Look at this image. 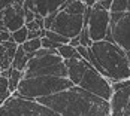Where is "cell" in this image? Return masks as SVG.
Segmentation results:
<instances>
[{"label":"cell","mask_w":130,"mask_h":116,"mask_svg":"<svg viewBox=\"0 0 130 116\" xmlns=\"http://www.w3.org/2000/svg\"><path fill=\"white\" fill-rule=\"evenodd\" d=\"M35 101L60 116H111L109 101L79 86H72L70 89Z\"/></svg>","instance_id":"obj_1"},{"label":"cell","mask_w":130,"mask_h":116,"mask_svg":"<svg viewBox=\"0 0 130 116\" xmlns=\"http://www.w3.org/2000/svg\"><path fill=\"white\" fill-rule=\"evenodd\" d=\"M90 51L99 65L103 68L105 77L114 83L130 79V67L127 55L115 43H109L106 40L96 42L90 46Z\"/></svg>","instance_id":"obj_2"},{"label":"cell","mask_w":130,"mask_h":116,"mask_svg":"<svg viewBox=\"0 0 130 116\" xmlns=\"http://www.w3.org/2000/svg\"><path fill=\"white\" fill-rule=\"evenodd\" d=\"M75 86L67 77H51V76H42V77H30L23 79L17 88V94L21 98L26 100H38L43 97H50L54 94L63 92L66 89H70Z\"/></svg>","instance_id":"obj_3"},{"label":"cell","mask_w":130,"mask_h":116,"mask_svg":"<svg viewBox=\"0 0 130 116\" xmlns=\"http://www.w3.org/2000/svg\"><path fill=\"white\" fill-rule=\"evenodd\" d=\"M67 77V68L60 55H45L40 58H31L23 73V79L30 77Z\"/></svg>","instance_id":"obj_4"},{"label":"cell","mask_w":130,"mask_h":116,"mask_svg":"<svg viewBox=\"0 0 130 116\" xmlns=\"http://www.w3.org/2000/svg\"><path fill=\"white\" fill-rule=\"evenodd\" d=\"M79 88H82L84 91L94 94L100 98H103L106 101L111 100V95H112V83L105 79L100 73L96 72V68H93L90 65V63H87L85 65V70H84V75L81 77L78 83Z\"/></svg>","instance_id":"obj_5"},{"label":"cell","mask_w":130,"mask_h":116,"mask_svg":"<svg viewBox=\"0 0 130 116\" xmlns=\"http://www.w3.org/2000/svg\"><path fill=\"white\" fill-rule=\"evenodd\" d=\"M109 31L112 42L124 52L130 51V12L111 13Z\"/></svg>","instance_id":"obj_6"},{"label":"cell","mask_w":130,"mask_h":116,"mask_svg":"<svg viewBox=\"0 0 130 116\" xmlns=\"http://www.w3.org/2000/svg\"><path fill=\"white\" fill-rule=\"evenodd\" d=\"M82 28H84V16L69 15L64 11H58L54 19V24L51 26V31L70 40L73 37H78Z\"/></svg>","instance_id":"obj_7"},{"label":"cell","mask_w":130,"mask_h":116,"mask_svg":"<svg viewBox=\"0 0 130 116\" xmlns=\"http://www.w3.org/2000/svg\"><path fill=\"white\" fill-rule=\"evenodd\" d=\"M109 21H111V13L106 11H99V9H91L90 16L87 21V28L88 34L93 43L102 42L106 37V33L109 30Z\"/></svg>","instance_id":"obj_8"},{"label":"cell","mask_w":130,"mask_h":116,"mask_svg":"<svg viewBox=\"0 0 130 116\" xmlns=\"http://www.w3.org/2000/svg\"><path fill=\"white\" fill-rule=\"evenodd\" d=\"M130 98V79L112 83V95L109 100L111 116H123Z\"/></svg>","instance_id":"obj_9"},{"label":"cell","mask_w":130,"mask_h":116,"mask_svg":"<svg viewBox=\"0 0 130 116\" xmlns=\"http://www.w3.org/2000/svg\"><path fill=\"white\" fill-rule=\"evenodd\" d=\"M3 26L8 31H17L26 26L24 22V2H15L3 11Z\"/></svg>","instance_id":"obj_10"},{"label":"cell","mask_w":130,"mask_h":116,"mask_svg":"<svg viewBox=\"0 0 130 116\" xmlns=\"http://www.w3.org/2000/svg\"><path fill=\"white\" fill-rule=\"evenodd\" d=\"M63 3L64 0H24V9H28L35 15L45 18L50 13L60 11V6Z\"/></svg>","instance_id":"obj_11"},{"label":"cell","mask_w":130,"mask_h":116,"mask_svg":"<svg viewBox=\"0 0 130 116\" xmlns=\"http://www.w3.org/2000/svg\"><path fill=\"white\" fill-rule=\"evenodd\" d=\"M17 49H18V45L13 40L0 43V68L2 70H9L12 67V61Z\"/></svg>","instance_id":"obj_12"},{"label":"cell","mask_w":130,"mask_h":116,"mask_svg":"<svg viewBox=\"0 0 130 116\" xmlns=\"http://www.w3.org/2000/svg\"><path fill=\"white\" fill-rule=\"evenodd\" d=\"M60 11H64L69 15H81V16H84V13L87 11V6L81 0H66L60 6Z\"/></svg>","instance_id":"obj_13"},{"label":"cell","mask_w":130,"mask_h":116,"mask_svg":"<svg viewBox=\"0 0 130 116\" xmlns=\"http://www.w3.org/2000/svg\"><path fill=\"white\" fill-rule=\"evenodd\" d=\"M28 63V58H27V54L23 51L21 46H18V49L15 52V57H13L12 61V68L13 70H18V72H24Z\"/></svg>","instance_id":"obj_14"},{"label":"cell","mask_w":130,"mask_h":116,"mask_svg":"<svg viewBox=\"0 0 130 116\" xmlns=\"http://www.w3.org/2000/svg\"><path fill=\"white\" fill-rule=\"evenodd\" d=\"M57 52H58V55L61 57L63 61L79 58V54L76 52V48H72L70 45H60V48L57 49Z\"/></svg>","instance_id":"obj_15"},{"label":"cell","mask_w":130,"mask_h":116,"mask_svg":"<svg viewBox=\"0 0 130 116\" xmlns=\"http://www.w3.org/2000/svg\"><path fill=\"white\" fill-rule=\"evenodd\" d=\"M23 73H24V72H18V70H13L12 68L11 76H9V79H8V83H9L8 91H9V94H13V92L17 91L18 85H20V82L23 80Z\"/></svg>","instance_id":"obj_16"},{"label":"cell","mask_w":130,"mask_h":116,"mask_svg":"<svg viewBox=\"0 0 130 116\" xmlns=\"http://www.w3.org/2000/svg\"><path fill=\"white\" fill-rule=\"evenodd\" d=\"M21 48H23V51L26 52V54H33V52L39 51L40 48H42V42H40V39L27 40L24 45H21Z\"/></svg>","instance_id":"obj_17"},{"label":"cell","mask_w":130,"mask_h":116,"mask_svg":"<svg viewBox=\"0 0 130 116\" xmlns=\"http://www.w3.org/2000/svg\"><path fill=\"white\" fill-rule=\"evenodd\" d=\"M27 34H28L27 28L23 27V28H20V30H17V31L12 33V40L18 45V46H21V45H24L27 42Z\"/></svg>","instance_id":"obj_18"},{"label":"cell","mask_w":130,"mask_h":116,"mask_svg":"<svg viewBox=\"0 0 130 116\" xmlns=\"http://www.w3.org/2000/svg\"><path fill=\"white\" fill-rule=\"evenodd\" d=\"M43 37H46L48 40H51V42L57 43V45H69V39H66L63 36H60V34H57V33H54L51 30H46L45 34H43Z\"/></svg>","instance_id":"obj_19"},{"label":"cell","mask_w":130,"mask_h":116,"mask_svg":"<svg viewBox=\"0 0 130 116\" xmlns=\"http://www.w3.org/2000/svg\"><path fill=\"white\" fill-rule=\"evenodd\" d=\"M127 12V0H112L109 13H124Z\"/></svg>","instance_id":"obj_20"},{"label":"cell","mask_w":130,"mask_h":116,"mask_svg":"<svg viewBox=\"0 0 130 116\" xmlns=\"http://www.w3.org/2000/svg\"><path fill=\"white\" fill-rule=\"evenodd\" d=\"M91 45H93V42H91L90 34H88V28H87V26H84L82 31H81V34H79V46L90 48Z\"/></svg>","instance_id":"obj_21"},{"label":"cell","mask_w":130,"mask_h":116,"mask_svg":"<svg viewBox=\"0 0 130 116\" xmlns=\"http://www.w3.org/2000/svg\"><path fill=\"white\" fill-rule=\"evenodd\" d=\"M111 5H112V0H97L93 9H99V11H106V12H109Z\"/></svg>","instance_id":"obj_22"},{"label":"cell","mask_w":130,"mask_h":116,"mask_svg":"<svg viewBox=\"0 0 130 116\" xmlns=\"http://www.w3.org/2000/svg\"><path fill=\"white\" fill-rule=\"evenodd\" d=\"M57 13H58V11H57V12L50 13L48 16H45V18H43V28H45V31H46V30H51V26L54 24V19H55Z\"/></svg>","instance_id":"obj_23"},{"label":"cell","mask_w":130,"mask_h":116,"mask_svg":"<svg viewBox=\"0 0 130 116\" xmlns=\"http://www.w3.org/2000/svg\"><path fill=\"white\" fill-rule=\"evenodd\" d=\"M12 42V33L8 30H0V43Z\"/></svg>","instance_id":"obj_24"},{"label":"cell","mask_w":130,"mask_h":116,"mask_svg":"<svg viewBox=\"0 0 130 116\" xmlns=\"http://www.w3.org/2000/svg\"><path fill=\"white\" fill-rule=\"evenodd\" d=\"M8 88H9L8 79H5V77L0 76V95H2V94H6V92H9V91H8Z\"/></svg>","instance_id":"obj_25"},{"label":"cell","mask_w":130,"mask_h":116,"mask_svg":"<svg viewBox=\"0 0 130 116\" xmlns=\"http://www.w3.org/2000/svg\"><path fill=\"white\" fill-rule=\"evenodd\" d=\"M35 13L31 12V11H28V9H24V22L28 24V22H31V21H35Z\"/></svg>","instance_id":"obj_26"},{"label":"cell","mask_w":130,"mask_h":116,"mask_svg":"<svg viewBox=\"0 0 130 116\" xmlns=\"http://www.w3.org/2000/svg\"><path fill=\"white\" fill-rule=\"evenodd\" d=\"M24 27L27 28V31H36V30H40L39 27H38V24H36L35 21H31V22H28V24H26Z\"/></svg>","instance_id":"obj_27"},{"label":"cell","mask_w":130,"mask_h":116,"mask_svg":"<svg viewBox=\"0 0 130 116\" xmlns=\"http://www.w3.org/2000/svg\"><path fill=\"white\" fill-rule=\"evenodd\" d=\"M13 3V0H0V12L2 11H5L8 6H11Z\"/></svg>","instance_id":"obj_28"},{"label":"cell","mask_w":130,"mask_h":116,"mask_svg":"<svg viewBox=\"0 0 130 116\" xmlns=\"http://www.w3.org/2000/svg\"><path fill=\"white\" fill-rule=\"evenodd\" d=\"M69 45H70L72 48H78V46H79V36H78V37L70 39V40H69Z\"/></svg>","instance_id":"obj_29"},{"label":"cell","mask_w":130,"mask_h":116,"mask_svg":"<svg viewBox=\"0 0 130 116\" xmlns=\"http://www.w3.org/2000/svg\"><path fill=\"white\" fill-rule=\"evenodd\" d=\"M126 55H127V61H129V67H130V51L126 52Z\"/></svg>","instance_id":"obj_30"},{"label":"cell","mask_w":130,"mask_h":116,"mask_svg":"<svg viewBox=\"0 0 130 116\" xmlns=\"http://www.w3.org/2000/svg\"><path fill=\"white\" fill-rule=\"evenodd\" d=\"M127 12H130V0H127Z\"/></svg>","instance_id":"obj_31"},{"label":"cell","mask_w":130,"mask_h":116,"mask_svg":"<svg viewBox=\"0 0 130 116\" xmlns=\"http://www.w3.org/2000/svg\"><path fill=\"white\" fill-rule=\"evenodd\" d=\"M0 72H2V68H0Z\"/></svg>","instance_id":"obj_32"}]
</instances>
